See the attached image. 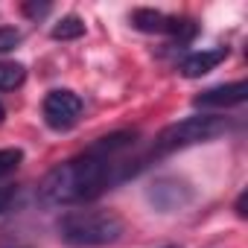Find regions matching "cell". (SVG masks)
Returning a JSON list of instances; mask_svg holds the SVG:
<instances>
[{
	"mask_svg": "<svg viewBox=\"0 0 248 248\" xmlns=\"http://www.w3.org/2000/svg\"><path fill=\"white\" fill-rule=\"evenodd\" d=\"M85 35V21L79 15H64L56 27H53V38L56 41H73Z\"/></svg>",
	"mask_w": 248,
	"mask_h": 248,
	"instance_id": "cell-9",
	"label": "cell"
},
{
	"mask_svg": "<svg viewBox=\"0 0 248 248\" xmlns=\"http://www.w3.org/2000/svg\"><path fill=\"white\" fill-rule=\"evenodd\" d=\"M27 79V67L18 62H0V91H15Z\"/></svg>",
	"mask_w": 248,
	"mask_h": 248,
	"instance_id": "cell-10",
	"label": "cell"
},
{
	"mask_svg": "<svg viewBox=\"0 0 248 248\" xmlns=\"http://www.w3.org/2000/svg\"><path fill=\"white\" fill-rule=\"evenodd\" d=\"M190 199H193V190H190L184 181H178V178H158V181L149 187V202H152L161 213L178 210V207H184Z\"/></svg>",
	"mask_w": 248,
	"mask_h": 248,
	"instance_id": "cell-6",
	"label": "cell"
},
{
	"mask_svg": "<svg viewBox=\"0 0 248 248\" xmlns=\"http://www.w3.org/2000/svg\"><path fill=\"white\" fill-rule=\"evenodd\" d=\"M18 44H21V32L15 27H0V56L15 50Z\"/></svg>",
	"mask_w": 248,
	"mask_h": 248,
	"instance_id": "cell-12",
	"label": "cell"
},
{
	"mask_svg": "<svg viewBox=\"0 0 248 248\" xmlns=\"http://www.w3.org/2000/svg\"><path fill=\"white\" fill-rule=\"evenodd\" d=\"M15 199H18V187H0V216L12 207Z\"/></svg>",
	"mask_w": 248,
	"mask_h": 248,
	"instance_id": "cell-13",
	"label": "cell"
},
{
	"mask_svg": "<svg viewBox=\"0 0 248 248\" xmlns=\"http://www.w3.org/2000/svg\"><path fill=\"white\" fill-rule=\"evenodd\" d=\"M3 117H6V108H3V105H0V123H3Z\"/></svg>",
	"mask_w": 248,
	"mask_h": 248,
	"instance_id": "cell-16",
	"label": "cell"
},
{
	"mask_svg": "<svg viewBox=\"0 0 248 248\" xmlns=\"http://www.w3.org/2000/svg\"><path fill=\"white\" fill-rule=\"evenodd\" d=\"M228 129H231V123H228L225 117H219V114H196V117L178 120V123H172V126L161 129L158 138H155L152 146H149V155H152V161H155V158L172 155V152H178V149L216 140V138L225 135Z\"/></svg>",
	"mask_w": 248,
	"mask_h": 248,
	"instance_id": "cell-3",
	"label": "cell"
},
{
	"mask_svg": "<svg viewBox=\"0 0 248 248\" xmlns=\"http://www.w3.org/2000/svg\"><path fill=\"white\" fill-rule=\"evenodd\" d=\"M245 196H248V193L242 190V193H239V199H236V213H239V216H245Z\"/></svg>",
	"mask_w": 248,
	"mask_h": 248,
	"instance_id": "cell-15",
	"label": "cell"
},
{
	"mask_svg": "<svg viewBox=\"0 0 248 248\" xmlns=\"http://www.w3.org/2000/svg\"><path fill=\"white\" fill-rule=\"evenodd\" d=\"M24 161V152L21 149H0V178L12 175Z\"/></svg>",
	"mask_w": 248,
	"mask_h": 248,
	"instance_id": "cell-11",
	"label": "cell"
},
{
	"mask_svg": "<svg viewBox=\"0 0 248 248\" xmlns=\"http://www.w3.org/2000/svg\"><path fill=\"white\" fill-rule=\"evenodd\" d=\"M132 27L140 32H155V35H175V38H193L196 27L190 21H181L175 15H164L158 9H135L132 12Z\"/></svg>",
	"mask_w": 248,
	"mask_h": 248,
	"instance_id": "cell-5",
	"label": "cell"
},
{
	"mask_svg": "<svg viewBox=\"0 0 248 248\" xmlns=\"http://www.w3.org/2000/svg\"><path fill=\"white\" fill-rule=\"evenodd\" d=\"M47 12H50V3H24V15L30 18H41Z\"/></svg>",
	"mask_w": 248,
	"mask_h": 248,
	"instance_id": "cell-14",
	"label": "cell"
},
{
	"mask_svg": "<svg viewBox=\"0 0 248 248\" xmlns=\"http://www.w3.org/2000/svg\"><path fill=\"white\" fill-rule=\"evenodd\" d=\"M245 93H248V85H245V82L216 85V88L202 91V93L193 99V105H196V108H231V105L245 102Z\"/></svg>",
	"mask_w": 248,
	"mask_h": 248,
	"instance_id": "cell-7",
	"label": "cell"
},
{
	"mask_svg": "<svg viewBox=\"0 0 248 248\" xmlns=\"http://www.w3.org/2000/svg\"><path fill=\"white\" fill-rule=\"evenodd\" d=\"M167 248H175V245H167Z\"/></svg>",
	"mask_w": 248,
	"mask_h": 248,
	"instance_id": "cell-17",
	"label": "cell"
},
{
	"mask_svg": "<svg viewBox=\"0 0 248 248\" xmlns=\"http://www.w3.org/2000/svg\"><path fill=\"white\" fill-rule=\"evenodd\" d=\"M79 117H82V99L73 91L59 88V91H50L44 96V120L50 129L67 132L79 123Z\"/></svg>",
	"mask_w": 248,
	"mask_h": 248,
	"instance_id": "cell-4",
	"label": "cell"
},
{
	"mask_svg": "<svg viewBox=\"0 0 248 248\" xmlns=\"http://www.w3.org/2000/svg\"><path fill=\"white\" fill-rule=\"evenodd\" d=\"M146 164H152V155L149 149H138V132H114L91 143L82 155L53 167L38 184V199L50 207L85 204L135 178Z\"/></svg>",
	"mask_w": 248,
	"mask_h": 248,
	"instance_id": "cell-1",
	"label": "cell"
},
{
	"mask_svg": "<svg viewBox=\"0 0 248 248\" xmlns=\"http://www.w3.org/2000/svg\"><path fill=\"white\" fill-rule=\"evenodd\" d=\"M228 59V47H210V50H199V53H190L184 62H181V76L187 79H199L210 70H216L222 62Z\"/></svg>",
	"mask_w": 248,
	"mask_h": 248,
	"instance_id": "cell-8",
	"label": "cell"
},
{
	"mask_svg": "<svg viewBox=\"0 0 248 248\" xmlns=\"http://www.w3.org/2000/svg\"><path fill=\"white\" fill-rule=\"evenodd\" d=\"M59 236L70 245H111L123 236L126 222H123L114 210L102 207H82V210H67L59 219Z\"/></svg>",
	"mask_w": 248,
	"mask_h": 248,
	"instance_id": "cell-2",
	"label": "cell"
}]
</instances>
